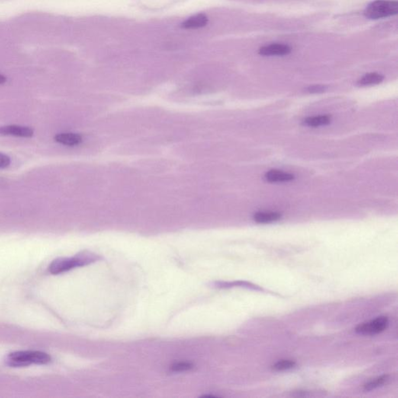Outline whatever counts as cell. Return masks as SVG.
<instances>
[{
    "instance_id": "obj_14",
    "label": "cell",
    "mask_w": 398,
    "mask_h": 398,
    "mask_svg": "<svg viewBox=\"0 0 398 398\" xmlns=\"http://www.w3.org/2000/svg\"><path fill=\"white\" fill-rule=\"evenodd\" d=\"M296 367V363L292 360H281L276 363L273 366V370L276 371H284V370H291Z\"/></svg>"
},
{
    "instance_id": "obj_7",
    "label": "cell",
    "mask_w": 398,
    "mask_h": 398,
    "mask_svg": "<svg viewBox=\"0 0 398 398\" xmlns=\"http://www.w3.org/2000/svg\"><path fill=\"white\" fill-rule=\"evenodd\" d=\"M55 140L65 146H75L81 144L83 139L76 133H60L55 136Z\"/></svg>"
},
{
    "instance_id": "obj_12",
    "label": "cell",
    "mask_w": 398,
    "mask_h": 398,
    "mask_svg": "<svg viewBox=\"0 0 398 398\" xmlns=\"http://www.w3.org/2000/svg\"><path fill=\"white\" fill-rule=\"evenodd\" d=\"M383 79H384V77L380 74L372 72V73L367 74L362 77L361 79L359 81L358 84L362 87L377 85V84H380V83L383 82Z\"/></svg>"
},
{
    "instance_id": "obj_15",
    "label": "cell",
    "mask_w": 398,
    "mask_h": 398,
    "mask_svg": "<svg viewBox=\"0 0 398 398\" xmlns=\"http://www.w3.org/2000/svg\"><path fill=\"white\" fill-rule=\"evenodd\" d=\"M193 368V365L189 363H178L173 365L171 370L174 372L187 371Z\"/></svg>"
},
{
    "instance_id": "obj_10",
    "label": "cell",
    "mask_w": 398,
    "mask_h": 398,
    "mask_svg": "<svg viewBox=\"0 0 398 398\" xmlns=\"http://www.w3.org/2000/svg\"><path fill=\"white\" fill-rule=\"evenodd\" d=\"M208 22V18L204 14H197L191 18L187 19L182 24V27L185 29H197L204 27Z\"/></svg>"
},
{
    "instance_id": "obj_6",
    "label": "cell",
    "mask_w": 398,
    "mask_h": 398,
    "mask_svg": "<svg viewBox=\"0 0 398 398\" xmlns=\"http://www.w3.org/2000/svg\"><path fill=\"white\" fill-rule=\"evenodd\" d=\"M291 49L283 44H271L259 49V54L264 56H283L288 55Z\"/></svg>"
},
{
    "instance_id": "obj_8",
    "label": "cell",
    "mask_w": 398,
    "mask_h": 398,
    "mask_svg": "<svg viewBox=\"0 0 398 398\" xmlns=\"http://www.w3.org/2000/svg\"><path fill=\"white\" fill-rule=\"evenodd\" d=\"M264 178L269 182H289L294 179V176L284 171L271 170L265 174Z\"/></svg>"
},
{
    "instance_id": "obj_3",
    "label": "cell",
    "mask_w": 398,
    "mask_h": 398,
    "mask_svg": "<svg viewBox=\"0 0 398 398\" xmlns=\"http://www.w3.org/2000/svg\"><path fill=\"white\" fill-rule=\"evenodd\" d=\"M397 12L398 4L396 1L376 0L369 4L368 7L365 10L364 14L367 18L377 20L396 15Z\"/></svg>"
},
{
    "instance_id": "obj_18",
    "label": "cell",
    "mask_w": 398,
    "mask_h": 398,
    "mask_svg": "<svg viewBox=\"0 0 398 398\" xmlns=\"http://www.w3.org/2000/svg\"><path fill=\"white\" fill-rule=\"evenodd\" d=\"M6 81H7V78H6L4 75H1V74H0V84H4Z\"/></svg>"
},
{
    "instance_id": "obj_4",
    "label": "cell",
    "mask_w": 398,
    "mask_h": 398,
    "mask_svg": "<svg viewBox=\"0 0 398 398\" xmlns=\"http://www.w3.org/2000/svg\"><path fill=\"white\" fill-rule=\"evenodd\" d=\"M388 325V318L386 316H378L371 322L359 325L355 331L362 335H377L385 331Z\"/></svg>"
},
{
    "instance_id": "obj_17",
    "label": "cell",
    "mask_w": 398,
    "mask_h": 398,
    "mask_svg": "<svg viewBox=\"0 0 398 398\" xmlns=\"http://www.w3.org/2000/svg\"><path fill=\"white\" fill-rule=\"evenodd\" d=\"M327 89V87L323 85H314L312 86V87H309L308 88V91L309 93H322L324 92L325 90Z\"/></svg>"
},
{
    "instance_id": "obj_1",
    "label": "cell",
    "mask_w": 398,
    "mask_h": 398,
    "mask_svg": "<svg viewBox=\"0 0 398 398\" xmlns=\"http://www.w3.org/2000/svg\"><path fill=\"white\" fill-rule=\"evenodd\" d=\"M51 362V357L47 353L37 351H17L11 353L7 358V363L10 367H27L30 364H47Z\"/></svg>"
},
{
    "instance_id": "obj_9",
    "label": "cell",
    "mask_w": 398,
    "mask_h": 398,
    "mask_svg": "<svg viewBox=\"0 0 398 398\" xmlns=\"http://www.w3.org/2000/svg\"><path fill=\"white\" fill-rule=\"evenodd\" d=\"M281 214L274 212H260L254 215V220L258 223H271L280 220Z\"/></svg>"
},
{
    "instance_id": "obj_13",
    "label": "cell",
    "mask_w": 398,
    "mask_h": 398,
    "mask_svg": "<svg viewBox=\"0 0 398 398\" xmlns=\"http://www.w3.org/2000/svg\"><path fill=\"white\" fill-rule=\"evenodd\" d=\"M387 380H388V376L387 375H384V376H382V377H378V378L374 379V380H371V381L365 385V390H373V389L377 388L379 386L384 384Z\"/></svg>"
},
{
    "instance_id": "obj_2",
    "label": "cell",
    "mask_w": 398,
    "mask_h": 398,
    "mask_svg": "<svg viewBox=\"0 0 398 398\" xmlns=\"http://www.w3.org/2000/svg\"><path fill=\"white\" fill-rule=\"evenodd\" d=\"M94 255L84 254L74 258H59L55 260L49 266V271L53 274H62L65 271L73 269L76 267L84 266L95 261Z\"/></svg>"
},
{
    "instance_id": "obj_16",
    "label": "cell",
    "mask_w": 398,
    "mask_h": 398,
    "mask_svg": "<svg viewBox=\"0 0 398 398\" xmlns=\"http://www.w3.org/2000/svg\"><path fill=\"white\" fill-rule=\"evenodd\" d=\"M10 164V158L6 154L0 152V169L8 168Z\"/></svg>"
},
{
    "instance_id": "obj_11",
    "label": "cell",
    "mask_w": 398,
    "mask_h": 398,
    "mask_svg": "<svg viewBox=\"0 0 398 398\" xmlns=\"http://www.w3.org/2000/svg\"><path fill=\"white\" fill-rule=\"evenodd\" d=\"M331 118L328 115L314 116L309 117L303 121V124L309 127H321V126H328L331 123Z\"/></svg>"
},
{
    "instance_id": "obj_5",
    "label": "cell",
    "mask_w": 398,
    "mask_h": 398,
    "mask_svg": "<svg viewBox=\"0 0 398 398\" xmlns=\"http://www.w3.org/2000/svg\"><path fill=\"white\" fill-rule=\"evenodd\" d=\"M0 134L17 137L30 138L34 135L33 129L26 126H7L0 127Z\"/></svg>"
}]
</instances>
